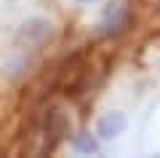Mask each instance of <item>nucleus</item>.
<instances>
[{"label": "nucleus", "instance_id": "nucleus-1", "mask_svg": "<svg viewBox=\"0 0 160 158\" xmlns=\"http://www.w3.org/2000/svg\"><path fill=\"white\" fill-rule=\"evenodd\" d=\"M133 24V11L126 0H115L104 8L102 19L96 24V35L104 40H112V38H120L123 32H128V27Z\"/></svg>", "mask_w": 160, "mask_h": 158}, {"label": "nucleus", "instance_id": "nucleus-4", "mask_svg": "<svg viewBox=\"0 0 160 158\" xmlns=\"http://www.w3.org/2000/svg\"><path fill=\"white\" fill-rule=\"evenodd\" d=\"M126 129H128V118H126V113H107L102 121H99V126H96V134L102 137V139H118L120 134H126Z\"/></svg>", "mask_w": 160, "mask_h": 158}, {"label": "nucleus", "instance_id": "nucleus-2", "mask_svg": "<svg viewBox=\"0 0 160 158\" xmlns=\"http://www.w3.org/2000/svg\"><path fill=\"white\" fill-rule=\"evenodd\" d=\"M69 131V118L64 110L53 107L48 110L46 121H43V145H40V153H53L59 147V142L64 139V134Z\"/></svg>", "mask_w": 160, "mask_h": 158}, {"label": "nucleus", "instance_id": "nucleus-3", "mask_svg": "<svg viewBox=\"0 0 160 158\" xmlns=\"http://www.w3.org/2000/svg\"><path fill=\"white\" fill-rule=\"evenodd\" d=\"M51 38H53V24L48 19H40V16L24 22L19 35H16V40L22 46H27V48H43Z\"/></svg>", "mask_w": 160, "mask_h": 158}, {"label": "nucleus", "instance_id": "nucleus-5", "mask_svg": "<svg viewBox=\"0 0 160 158\" xmlns=\"http://www.w3.org/2000/svg\"><path fill=\"white\" fill-rule=\"evenodd\" d=\"M72 145H75V150H78V153H88V155H91V153H99V142H96V137H91L88 131L78 134Z\"/></svg>", "mask_w": 160, "mask_h": 158}, {"label": "nucleus", "instance_id": "nucleus-7", "mask_svg": "<svg viewBox=\"0 0 160 158\" xmlns=\"http://www.w3.org/2000/svg\"><path fill=\"white\" fill-rule=\"evenodd\" d=\"M158 16H160V6H158Z\"/></svg>", "mask_w": 160, "mask_h": 158}, {"label": "nucleus", "instance_id": "nucleus-6", "mask_svg": "<svg viewBox=\"0 0 160 158\" xmlns=\"http://www.w3.org/2000/svg\"><path fill=\"white\" fill-rule=\"evenodd\" d=\"M78 3H93V0H78Z\"/></svg>", "mask_w": 160, "mask_h": 158}]
</instances>
